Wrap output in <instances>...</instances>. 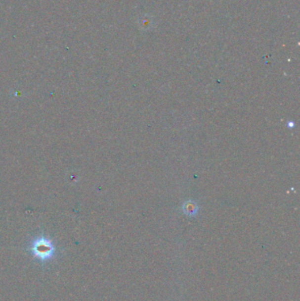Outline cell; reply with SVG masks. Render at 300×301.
<instances>
[{"instance_id":"6da1fadb","label":"cell","mask_w":300,"mask_h":301,"mask_svg":"<svg viewBox=\"0 0 300 301\" xmlns=\"http://www.w3.org/2000/svg\"><path fill=\"white\" fill-rule=\"evenodd\" d=\"M56 248L53 244L52 241L48 237L41 236L36 238L30 247V251L36 258L40 259L42 261L48 260L53 256L55 253Z\"/></svg>"},{"instance_id":"7a4b0ae2","label":"cell","mask_w":300,"mask_h":301,"mask_svg":"<svg viewBox=\"0 0 300 301\" xmlns=\"http://www.w3.org/2000/svg\"><path fill=\"white\" fill-rule=\"evenodd\" d=\"M181 209H182V211L188 217H195L199 210V207L195 201L188 200L182 204Z\"/></svg>"}]
</instances>
